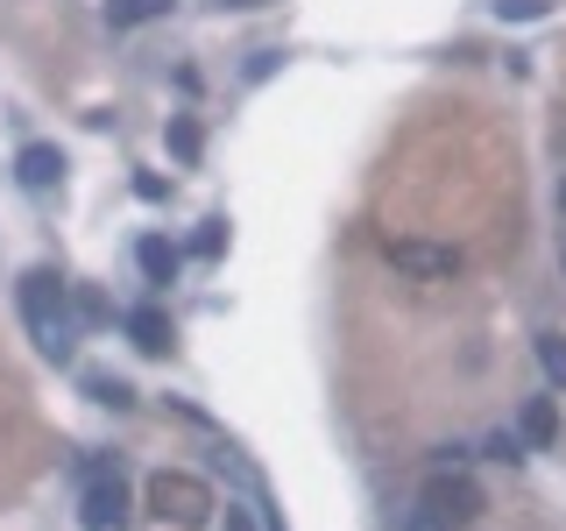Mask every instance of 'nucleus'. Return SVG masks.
I'll use <instances>...</instances> for the list:
<instances>
[{
	"label": "nucleus",
	"mask_w": 566,
	"mask_h": 531,
	"mask_svg": "<svg viewBox=\"0 0 566 531\" xmlns=\"http://www.w3.org/2000/svg\"><path fill=\"white\" fill-rule=\"evenodd\" d=\"M22 319H29L35 347H43L50 362H71V347H78V319H71V283L57 270H29L22 277Z\"/></svg>",
	"instance_id": "obj_1"
},
{
	"label": "nucleus",
	"mask_w": 566,
	"mask_h": 531,
	"mask_svg": "<svg viewBox=\"0 0 566 531\" xmlns=\"http://www.w3.org/2000/svg\"><path fill=\"white\" fill-rule=\"evenodd\" d=\"M149 510H156L164 524H177V531H199L220 503H212V489L199 482V475L164 468V475H149Z\"/></svg>",
	"instance_id": "obj_2"
},
{
	"label": "nucleus",
	"mask_w": 566,
	"mask_h": 531,
	"mask_svg": "<svg viewBox=\"0 0 566 531\" xmlns=\"http://www.w3.org/2000/svg\"><path fill=\"white\" fill-rule=\"evenodd\" d=\"M78 482H85V496H78V524L85 531H120V524H128V489H120V475L106 468V460L85 454Z\"/></svg>",
	"instance_id": "obj_3"
},
{
	"label": "nucleus",
	"mask_w": 566,
	"mask_h": 531,
	"mask_svg": "<svg viewBox=\"0 0 566 531\" xmlns=\"http://www.w3.org/2000/svg\"><path fill=\"white\" fill-rule=\"evenodd\" d=\"M418 503H432L439 518H447V524L460 531V524H474V518L489 510V496H482V482H474V475H453V460H439V468H432V482L418 489Z\"/></svg>",
	"instance_id": "obj_4"
},
{
	"label": "nucleus",
	"mask_w": 566,
	"mask_h": 531,
	"mask_svg": "<svg viewBox=\"0 0 566 531\" xmlns=\"http://www.w3.org/2000/svg\"><path fill=\"white\" fill-rule=\"evenodd\" d=\"M389 262L411 277H460V248H439V241H389Z\"/></svg>",
	"instance_id": "obj_5"
},
{
	"label": "nucleus",
	"mask_w": 566,
	"mask_h": 531,
	"mask_svg": "<svg viewBox=\"0 0 566 531\" xmlns=\"http://www.w3.org/2000/svg\"><path fill=\"white\" fill-rule=\"evenodd\" d=\"M14 177H22L29 191H50L64 177V149H57V142H29V149L14 156Z\"/></svg>",
	"instance_id": "obj_6"
},
{
	"label": "nucleus",
	"mask_w": 566,
	"mask_h": 531,
	"mask_svg": "<svg viewBox=\"0 0 566 531\" xmlns=\"http://www.w3.org/2000/svg\"><path fill=\"white\" fill-rule=\"evenodd\" d=\"M517 439H524V447H553V439H559V404L553 397H531L524 412H517Z\"/></svg>",
	"instance_id": "obj_7"
},
{
	"label": "nucleus",
	"mask_w": 566,
	"mask_h": 531,
	"mask_svg": "<svg viewBox=\"0 0 566 531\" xmlns=\"http://www.w3.org/2000/svg\"><path fill=\"white\" fill-rule=\"evenodd\" d=\"M120 326H128V341H135L142 354H170V319L156 312V305H135Z\"/></svg>",
	"instance_id": "obj_8"
},
{
	"label": "nucleus",
	"mask_w": 566,
	"mask_h": 531,
	"mask_svg": "<svg viewBox=\"0 0 566 531\" xmlns=\"http://www.w3.org/2000/svg\"><path fill=\"white\" fill-rule=\"evenodd\" d=\"M135 270L149 277V283H177V248L164 235H142L135 241Z\"/></svg>",
	"instance_id": "obj_9"
},
{
	"label": "nucleus",
	"mask_w": 566,
	"mask_h": 531,
	"mask_svg": "<svg viewBox=\"0 0 566 531\" xmlns=\"http://www.w3.org/2000/svg\"><path fill=\"white\" fill-rule=\"evenodd\" d=\"M156 14H170V0H106V22H114V29L156 22Z\"/></svg>",
	"instance_id": "obj_10"
},
{
	"label": "nucleus",
	"mask_w": 566,
	"mask_h": 531,
	"mask_svg": "<svg viewBox=\"0 0 566 531\" xmlns=\"http://www.w3.org/2000/svg\"><path fill=\"white\" fill-rule=\"evenodd\" d=\"M538 368L553 389H566V333H538Z\"/></svg>",
	"instance_id": "obj_11"
},
{
	"label": "nucleus",
	"mask_w": 566,
	"mask_h": 531,
	"mask_svg": "<svg viewBox=\"0 0 566 531\" xmlns=\"http://www.w3.org/2000/svg\"><path fill=\"white\" fill-rule=\"evenodd\" d=\"M85 397H93V404H114V412H128L135 389L120 383V376H85Z\"/></svg>",
	"instance_id": "obj_12"
},
{
	"label": "nucleus",
	"mask_w": 566,
	"mask_h": 531,
	"mask_svg": "<svg viewBox=\"0 0 566 531\" xmlns=\"http://www.w3.org/2000/svg\"><path fill=\"white\" fill-rule=\"evenodd\" d=\"M495 14H503V22H545L553 0H495Z\"/></svg>",
	"instance_id": "obj_13"
},
{
	"label": "nucleus",
	"mask_w": 566,
	"mask_h": 531,
	"mask_svg": "<svg viewBox=\"0 0 566 531\" xmlns=\"http://www.w3.org/2000/svg\"><path fill=\"white\" fill-rule=\"evenodd\" d=\"M170 149H177V164H191L199 156V121H170Z\"/></svg>",
	"instance_id": "obj_14"
},
{
	"label": "nucleus",
	"mask_w": 566,
	"mask_h": 531,
	"mask_svg": "<svg viewBox=\"0 0 566 531\" xmlns=\"http://www.w3.org/2000/svg\"><path fill=\"white\" fill-rule=\"evenodd\" d=\"M397 531H453V524H447V518H439V510H432V503H411V518H403Z\"/></svg>",
	"instance_id": "obj_15"
},
{
	"label": "nucleus",
	"mask_w": 566,
	"mask_h": 531,
	"mask_svg": "<svg viewBox=\"0 0 566 531\" xmlns=\"http://www.w3.org/2000/svg\"><path fill=\"white\" fill-rule=\"evenodd\" d=\"M220 241H227V220H206V227H199V241H191V248H199V256H220Z\"/></svg>",
	"instance_id": "obj_16"
},
{
	"label": "nucleus",
	"mask_w": 566,
	"mask_h": 531,
	"mask_svg": "<svg viewBox=\"0 0 566 531\" xmlns=\"http://www.w3.org/2000/svg\"><path fill=\"white\" fill-rule=\"evenodd\" d=\"M227 531H255V518H248V510H234V503H227Z\"/></svg>",
	"instance_id": "obj_17"
},
{
	"label": "nucleus",
	"mask_w": 566,
	"mask_h": 531,
	"mask_svg": "<svg viewBox=\"0 0 566 531\" xmlns=\"http://www.w3.org/2000/svg\"><path fill=\"white\" fill-rule=\"evenodd\" d=\"M227 8H262V0H227Z\"/></svg>",
	"instance_id": "obj_18"
},
{
	"label": "nucleus",
	"mask_w": 566,
	"mask_h": 531,
	"mask_svg": "<svg viewBox=\"0 0 566 531\" xmlns=\"http://www.w3.org/2000/svg\"><path fill=\"white\" fill-rule=\"evenodd\" d=\"M559 270H566V241H559Z\"/></svg>",
	"instance_id": "obj_19"
},
{
	"label": "nucleus",
	"mask_w": 566,
	"mask_h": 531,
	"mask_svg": "<svg viewBox=\"0 0 566 531\" xmlns=\"http://www.w3.org/2000/svg\"><path fill=\"white\" fill-rule=\"evenodd\" d=\"M559 212H566V185H559Z\"/></svg>",
	"instance_id": "obj_20"
}]
</instances>
